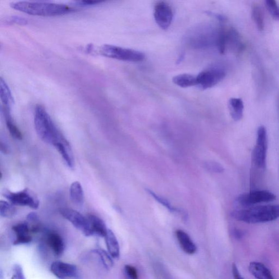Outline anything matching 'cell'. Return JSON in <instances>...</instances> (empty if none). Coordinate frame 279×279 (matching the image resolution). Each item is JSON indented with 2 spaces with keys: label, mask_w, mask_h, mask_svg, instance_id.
<instances>
[{
  "label": "cell",
  "mask_w": 279,
  "mask_h": 279,
  "mask_svg": "<svg viewBox=\"0 0 279 279\" xmlns=\"http://www.w3.org/2000/svg\"><path fill=\"white\" fill-rule=\"evenodd\" d=\"M34 124L37 133L45 143L54 146L58 143H68L42 105L36 107Z\"/></svg>",
  "instance_id": "obj_1"
},
{
  "label": "cell",
  "mask_w": 279,
  "mask_h": 279,
  "mask_svg": "<svg viewBox=\"0 0 279 279\" xmlns=\"http://www.w3.org/2000/svg\"><path fill=\"white\" fill-rule=\"evenodd\" d=\"M15 10L30 15L56 17L76 11V9L66 4L44 2L17 1L11 3Z\"/></svg>",
  "instance_id": "obj_2"
},
{
  "label": "cell",
  "mask_w": 279,
  "mask_h": 279,
  "mask_svg": "<svg viewBox=\"0 0 279 279\" xmlns=\"http://www.w3.org/2000/svg\"><path fill=\"white\" fill-rule=\"evenodd\" d=\"M236 220L248 223L272 222L279 218V205H269L237 209L231 213Z\"/></svg>",
  "instance_id": "obj_3"
},
{
  "label": "cell",
  "mask_w": 279,
  "mask_h": 279,
  "mask_svg": "<svg viewBox=\"0 0 279 279\" xmlns=\"http://www.w3.org/2000/svg\"><path fill=\"white\" fill-rule=\"evenodd\" d=\"M99 53L105 57L123 61L139 62L144 61L145 58V54L141 52L113 45H103Z\"/></svg>",
  "instance_id": "obj_4"
},
{
  "label": "cell",
  "mask_w": 279,
  "mask_h": 279,
  "mask_svg": "<svg viewBox=\"0 0 279 279\" xmlns=\"http://www.w3.org/2000/svg\"><path fill=\"white\" fill-rule=\"evenodd\" d=\"M276 199V195L271 191L256 190L240 195L235 199L234 204L237 207L243 209L260 203L272 202Z\"/></svg>",
  "instance_id": "obj_5"
},
{
  "label": "cell",
  "mask_w": 279,
  "mask_h": 279,
  "mask_svg": "<svg viewBox=\"0 0 279 279\" xmlns=\"http://www.w3.org/2000/svg\"><path fill=\"white\" fill-rule=\"evenodd\" d=\"M267 149V130L264 126H260L258 128L256 143L252 154L253 162L260 168H266Z\"/></svg>",
  "instance_id": "obj_6"
},
{
  "label": "cell",
  "mask_w": 279,
  "mask_h": 279,
  "mask_svg": "<svg viewBox=\"0 0 279 279\" xmlns=\"http://www.w3.org/2000/svg\"><path fill=\"white\" fill-rule=\"evenodd\" d=\"M3 196L14 205L29 207L34 209L39 207V201L36 195L26 189L18 192L4 191Z\"/></svg>",
  "instance_id": "obj_7"
},
{
  "label": "cell",
  "mask_w": 279,
  "mask_h": 279,
  "mask_svg": "<svg viewBox=\"0 0 279 279\" xmlns=\"http://www.w3.org/2000/svg\"><path fill=\"white\" fill-rule=\"evenodd\" d=\"M226 76V72L220 67H212L204 70L196 76L199 88L203 90L213 88L222 81Z\"/></svg>",
  "instance_id": "obj_8"
},
{
  "label": "cell",
  "mask_w": 279,
  "mask_h": 279,
  "mask_svg": "<svg viewBox=\"0 0 279 279\" xmlns=\"http://www.w3.org/2000/svg\"><path fill=\"white\" fill-rule=\"evenodd\" d=\"M59 213L85 236L93 235L88 217H85L74 209L67 208L59 209Z\"/></svg>",
  "instance_id": "obj_9"
},
{
  "label": "cell",
  "mask_w": 279,
  "mask_h": 279,
  "mask_svg": "<svg viewBox=\"0 0 279 279\" xmlns=\"http://www.w3.org/2000/svg\"><path fill=\"white\" fill-rule=\"evenodd\" d=\"M155 22L161 28L166 30L172 23L173 14L171 7L166 2H159L154 8Z\"/></svg>",
  "instance_id": "obj_10"
},
{
  "label": "cell",
  "mask_w": 279,
  "mask_h": 279,
  "mask_svg": "<svg viewBox=\"0 0 279 279\" xmlns=\"http://www.w3.org/2000/svg\"><path fill=\"white\" fill-rule=\"evenodd\" d=\"M50 269L54 276L59 279L75 278L77 274V269L75 265L61 261L53 262Z\"/></svg>",
  "instance_id": "obj_11"
},
{
  "label": "cell",
  "mask_w": 279,
  "mask_h": 279,
  "mask_svg": "<svg viewBox=\"0 0 279 279\" xmlns=\"http://www.w3.org/2000/svg\"><path fill=\"white\" fill-rule=\"evenodd\" d=\"M16 235V239L14 242V244L20 245L30 243L32 241L31 236V229L29 224L26 223H21L17 224L12 228Z\"/></svg>",
  "instance_id": "obj_12"
},
{
  "label": "cell",
  "mask_w": 279,
  "mask_h": 279,
  "mask_svg": "<svg viewBox=\"0 0 279 279\" xmlns=\"http://www.w3.org/2000/svg\"><path fill=\"white\" fill-rule=\"evenodd\" d=\"M177 239L184 252L193 255L196 252L197 248L190 236L184 231L178 230L176 232Z\"/></svg>",
  "instance_id": "obj_13"
},
{
  "label": "cell",
  "mask_w": 279,
  "mask_h": 279,
  "mask_svg": "<svg viewBox=\"0 0 279 279\" xmlns=\"http://www.w3.org/2000/svg\"><path fill=\"white\" fill-rule=\"evenodd\" d=\"M47 241L55 255L59 256L63 253L65 248V243L62 238L58 233H49L47 236Z\"/></svg>",
  "instance_id": "obj_14"
},
{
  "label": "cell",
  "mask_w": 279,
  "mask_h": 279,
  "mask_svg": "<svg viewBox=\"0 0 279 279\" xmlns=\"http://www.w3.org/2000/svg\"><path fill=\"white\" fill-rule=\"evenodd\" d=\"M249 271L257 279H274L271 271L262 263L251 262Z\"/></svg>",
  "instance_id": "obj_15"
},
{
  "label": "cell",
  "mask_w": 279,
  "mask_h": 279,
  "mask_svg": "<svg viewBox=\"0 0 279 279\" xmlns=\"http://www.w3.org/2000/svg\"><path fill=\"white\" fill-rule=\"evenodd\" d=\"M228 109L233 120L239 121L243 116L244 103L239 98H232L228 101Z\"/></svg>",
  "instance_id": "obj_16"
},
{
  "label": "cell",
  "mask_w": 279,
  "mask_h": 279,
  "mask_svg": "<svg viewBox=\"0 0 279 279\" xmlns=\"http://www.w3.org/2000/svg\"><path fill=\"white\" fill-rule=\"evenodd\" d=\"M105 239L109 254L113 259H118L120 255V246L114 233L112 230H108Z\"/></svg>",
  "instance_id": "obj_17"
},
{
  "label": "cell",
  "mask_w": 279,
  "mask_h": 279,
  "mask_svg": "<svg viewBox=\"0 0 279 279\" xmlns=\"http://www.w3.org/2000/svg\"><path fill=\"white\" fill-rule=\"evenodd\" d=\"M88 218L90 223L93 234L102 237H105L108 230L102 219L93 214L89 215Z\"/></svg>",
  "instance_id": "obj_18"
},
{
  "label": "cell",
  "mask_w": 279,
  "mask_h": 279,
  "mask_svg": "<svg viewBox=\"0 0 279 279\" xmlns=\"http://www.w3.org/2000/svg\"><path fill=\"white\" fill-rule=\"evenodd\" d=\"M61 155L64 161L66 163L67 166L71 168L74 167V158L69 143H58L54 146Z\"/></svg>",
  "instance_id": "obj_19"
},
{
  "label": "cell",
  "mask_w": 279,
  "mask_h": 279,
  "mask_svg": "<svg viewBox=\"0 0 279 279\" xmlns=\"http://www.w3.org/2000/svg\"><path fill=\"white\" fill-rule=\"evenodd\" d=\"M70 198L72 202L81 205L84 203V193L79 182H73L70 189Z\"/></svg>",
  "instance_id": "obj_20"
},
{
  "label": "cell",
  "mask_w": 279,
  "mask_h": 279,
  "mask_svg": "<svg viewBox=\"0 0 279 279\" xmlns=\"http://www.w3.org/2000/svg\"><path fill=\"white\" fill-rule=\"evenodd\" d=\"M172 81L176 85L181 88H186L196 86V76L190 74H181L175 76L172 78Z\"/></svg>",
  "instance_id": "obj_21"
},
{
  "label": "cell",
  "mask_w": 279,
  "mask_h": 279,
  "mask_svg": "<svg viewBox=\"0 0 279 279\" xmlns=\"http://www.w3.org/2000/svg\"><path fill=\"white\" fill-rule=\"evenodd\" d=\"M0 94L4 108L10 109L13 103V97L10 88L2 78L0 80Z\"/></svg>",
  "instance_id": "obj_22"
},
{
  "label": "cell",
  "mask_w": 279,
  "mask_h": 279,
  "mask_svg": "<svg viewBox=\"0 0 279 279\" xmlns=\"http://www.w3.org/2000/svg\"><path fill=\"white\" fill-rule=\"evenodd\" d=\"M4 116L5 117L6 126L11 135L18 140L22 139V135L19 128L17 127L15 123H14L12 117L11 115L10 109L4 108Z\"/></svg>",
  "instance_id": "obj_23"
},
{
  "label": "cell",
  "mask_w": 279,
  "mask_h": 279,
  "mask_svg": "<svg viewBox=\"0 0 279 279\" xmlns=\"http://www.w3.org/2000/svg\"><path fill=\"white\" fill-rule=\"evenodd\" d=\"M251 16L258 30L262 31L264 27L263 15L261 9L257 4H254L253 6L251 9Z\"/></svg>",
  "instance_id": "obj_24"
},
{
  "label": "cell",
  "mask_w": 279,
  "mask_h": 279,
  "mask_svg": "<svg viewBox=\"0 0 279 279\" xmlns=\"http://www.w3.org/2000/svg\"><path fill=\"white\" fill-rule=\"evenodd\" d=\"M93 252L99 256L105 268L110 270L112 268L113 266L112 258L109 253L102 249H94Z\"/></svg>",
  "instance_id": "obj_25"
},
{
  "label": "cell",
  "mask_w": 279,
  "mask_h": 279,
  "mask_svg": "<svg viewBox=\"0 0 279 279\" xmlns=\"http://www.w3.org/2000/svg\"><path fill=\"white\" fill-rule=\"evenodd\" d=\"M16 209L11 203L1 200L0 201V215L3 218H11L15 216Z\"/></svg>",
  "instance_id": "obj_26"
},
{
  "label": "cell",
  "mask_w": 279,
  "mask_h": 279,
  "mask_svg": "<svg viewBox=\"0 0 279 279\" xmlns=\"http://www.w3.org/2000/svg\"><path fill=\"white\" fill-rule=\"evenodd\" d=\"M265 5L274 19L279 21V5L278 2L274 0H266Z\"/></svg>",
  "instance_id": "obj_27"
},
{
  "label": "cell",
  "mask_w": 279,
  "mask_h": 279,
  "mask_svg": "<svg viewBox=\"0 0 279 279\" xmlns=\"http://www.w3.org/2000/svg\"><path fill=\"white\" fill-rule=\"evenodd\" d=\"M205 164V168L209 171L214 173H222L223 171V168L218 163L214 162H207Z\"/></svg>",
  "instance_id": "obj_28"
},
{
  "label": "cell",
  "mask_w": 279,
  "mask_h": 279,
  "mask_svg": "<svg viewBox=\"0 0 279 279\" xmlns=\"http://www.w3.org/2000/svg\"><path fill=\"white\" fill-rule=\"evenodd\" d=\"M11 279H26L23 270L20 265L15 264L13 266Z\"/></svg>",
  "instance_id": "obj_29"
},
{
  "label": "cell",
  "mask_w": 279,
  "mask_h": 279,
  "mask_svg": "<svg viewBox=\"0 0 279 279\" xmlns=\"http://www.w3.org/2000/svg\"><path fill=\"white\" fill-rule=\"evenodd\" d=\"M125 269L127 276L130 279H139L138 272L134 267L130 266V265H126Z\"/></svg>",
  "instance_id": "obj_30"
},
{
  "label": "cell",
  "mask_w": 279,
  "mask_h": 279,
  "mask_svg": "<svg viewBox=\"0 0 279 279\" xmlns=\"http://www.w3.org/2000/svg\"><path fill=\"white\" fill-rule=\"evenodd\" d=\"M148 191L149 193L150 194V195H151L155 200H157L158 201L159 203L162 204L163 205H164L165 207H166L167 209L170 210V211L172 212L174 211L175 209L173 207H172L171 205L170 204V203L168 202V201H167V200H165L164 198L160 197V196L154 194L151 191L148 190Z\"/></svg>",
  "instance_id": "obj_31"
},
{
  "label": "cell",
  "mask_w": 279,
  "mask_h": 279,
  "mask_svg": "<svg viewBox=\"0 0 279 279\" xmlns=\"http://www.w3.org/2000/svg\"><path fill=\"white\" fill-rule=\"evenodd\" d=\"M232 272L233 274V278L235 279H244L241 275L239 269H238L236 264L233 263L232 266Z\"/></svg>",
  "instance_id": "obj_32"
},
{
  "label": "cell",
  "mask_w": 279,
  "mask_h": 279,
  "mask_svg": "<svg viewBox=\"0 0 279 279\" xmlns=\"http://www.w3.org/2000/svg\"><path fill=\"white\" fill-rule=\"evenodd\" d=\"M233 235L236 239L241 240L244 236V233L240 230L235 228V229L233 230Z\"/></svg>",
  "instance_id": "obj_33"
},
{
  "label": "cell",
  "mask_w": 279,
  "mask_h": 279,
  "mask_svg": "<svg viewBox=\"0 0 279 279\" xmlns=\"http://www.w3.org/2000/svg\"><path fill=\"white\" fill-rule=\"evenodd\" d=\"M77 4H79V6H93L95 5V4H97L99 3H101V2L99 1H79L77 2Z\"/></svg>",
  "instance_id": "obj_34"
},
{
  "label": "cell",
  "mask_w": 279,
  "mask_h": 279,
  "mask_svg": "<svg viewBox=\"0 0 279 279\" xmlns=\"http://www.w3.org/2000/svg\"><path fill=\"white\" fill-rule=\"evenodd\" d=\"M1 150L4 154H7L8 152L7 146L5 144H3L2 142L1 143Z\"/></svg>",
  "instance_id": "obj_35"
}]
</instances>
